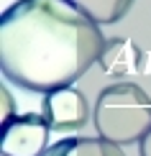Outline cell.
Segmentation results:
<instances>
[{
  "label": "cell",
  "instance_id": "52a82bcc",
  "mask_svg": "<svg viewBox=\"0 0 151 156\" xmlns=\"http://www.w3.org/2000/svg\"><path fill=\"white\" fill-rule=\"evenodd\" d=\"M95 23H118L131 10L133 0H67Z\"/></svg>",
  "mask_w": 151,
  "mask_h": 156
},
{
  "label": "cell",
  "instance_id": "8992f818",
  "mask_svg": "<svg viewBox=\"0 0 151 156\" xmlns=\"http://www.w3.org/2000/svg\"><path fill=\"white\" fill-rule=\"evenodd\" d=\"M44 156H126L120 151V146H113L102 138H62L56 144H51Z\"/></svg>",
  "mask_w": 151,
  "mask_h": 156
},
{
  "label": "cell",
  "instance_id": "7a4b0ae2",
  "mask_svg": "<svg viewBox=\"0 0 151 156\" xmlns=\"http://www.w3.org/2000/svg\"><path fill=\"white\" fill-rule=\"evenodd\" d=\"M92 118L97 136L108 144H141L151 131V100L136 82H118L97 95Z\"/></svg>",
  "mask_w": 151,
  "mask_h": 156
},
{
  "label": "cell",
  "instance_id": "3957f363",
  "mask_svg": "<svg viewBox=\"0 0 151 156\" xmlns=\"http://www.w3.org/2000/svg\"><path fill=\"white\" fill-rule=\"evenodd\" d=\"M49 123L38 113L18 115L13 123L3 126L0 151L3 156H44L49 144Z\"/></svg>",
  "mask_w": 151,
  "mask_h": 156
},
{
  "label": "cell",
  "instance_id": "ba28073f",
  "mask_svg": "<svg viewBox=\"0 0 151 156\" xmlns=\"http://www.w3.org/2000/svg\"><path fill=\"white\" fill-rule=\"evenodd\" d=\"M0 92H3V126H8V123L16 120V102L8 95V87H3Z\"/></svg>",
  "mask_w": 151,
  "mask_h": 156
},
{
  "label": "cell",
  "instance_id": "277c9868",
  "mask_svg": "<svg viewBox=\"0 0 151 156\" xmlns=\"http://www.w3.org/2000/svg\"><path fill=\"white\" fill-rule=\"evenodd\" d=\"M41 115L46 118L51 131H80V128L87 126L90 105L80 90L64 87L44 97Z\"/></svg>",
  "mask_w": 151,
  "mask_h": 156
},
{
  "label": "cell",
  "instance_id": "9c48e42d",
  "mask_svg": "<svg viewBox=\"0 0 151 156\" xmlns=\"http://www.w3.org/2000/svg\"><path fill=\"white\" fill-rule=\"evenodd\" d=\"M138 154H141V156H151V131L146 133V138L138 144Z\"/></svg>",
  "mask_w": 151,
  "mask_h": 156
},
{
  "label": "cell",
  "instance_id": "6da1fadb",
  "mask_svg": "<svg viewBox=\"0 0 151 156\" xmlns=\"http://www.w3.org/2000/svg\"><path fill=\"white\" fill-rule=\"evenodd\" d=\"M105 49V36L67 0H18L0 16V69L31 92L72 87Z\"/></svg>",
  "mask_w": 151,
  "mask_h": 156
},
{
  "label": "cell",
  "instance_id": "5b68a950",
  "mask_svg": "<svg viewBox=\"0 0 151 156\" xmlns=\"http://www.w3.org/2000/svg\"><path fill=\"white\" fill-rule=\"evenodd\" d=\"M97 64H100V69L105 74L131 77V74L141 72V67H143V51L136 46L133 41L118 36V38L105 41V49H102Z\"/></svg>",
  "mask_w": 151,
  "mask_h": 156
}]
</instances>
